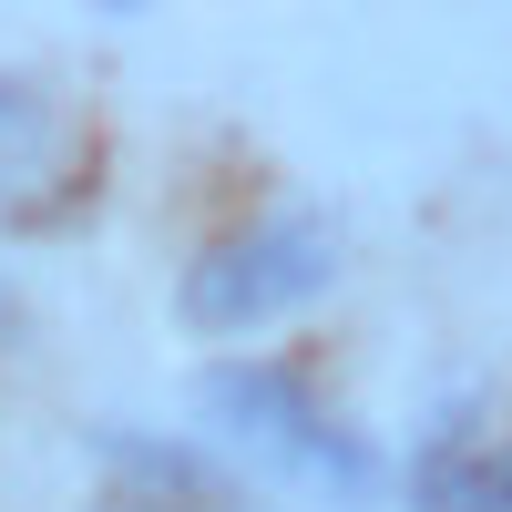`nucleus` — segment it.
<instances>
[{
	"instance_id": "4",
	"label": "nucleus",
	"mask_w": 512,
	"mask_h": 512,
	"mask_svg": "<svg viewBox=\"0 0 512 512\" xmlns=\"http://www.w3.org/2000/svg\"><path fill=\"white\" fill-rule=\"evenodd\" d=\"M410 512H512V441H441L410 472Z\"/></svg>"
},
{
	"instance_id": "1",
	"label": "nucleus",
	"mask_w": 512,
	"mask_h": 512,
	"mask_svg": "<svg viewBox=\"0 0 512 512\" xmlns=\"http://www.w3.org/2000/svg\"><path fill=\"white\" fill-rule=\"evenodd\" d=\"M205 420H216V441L246 451V472H267L277 492H308L328 512H369L379 502V461L338 431V420L297 390L287 369H205Z\"/></svg>"
},
{
	"instance_id": "2",
	"label": "nucleus",
	"mask_w": 512,
	"mask_h": 512,
	"mask_svg": "<svg viewBox=\"0 0 512 512\" xmlns=\"http://www.w3.org/2000/svg\"><path fill=\"white\" fill-rule=\"evenodd\" d=\"M338 277V216H318V205H277V216H256L246 236H216L185 267L175 287V318L195 338H256L297 318L308 297H328Z\"/></svg>"
},
{
	"instance_id": "3",
	"label": "nucleus",
	"mask_w": 512,
	"mask_h": 512,
	"mask_svg": "<svg viewBox=\"0 0 512 512\" xmlns=\"http://www.w3.org/2000/svg\"><path fill=\"white\" fill-rule=\"evenodd\" d=\"M82 185V154H72V123L21 93V82H0V226L11 216H52V205Z\"/></svg>"
}]
</instances>
